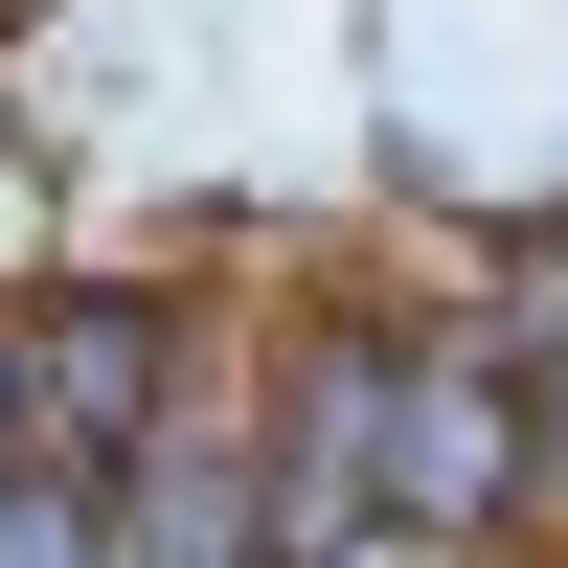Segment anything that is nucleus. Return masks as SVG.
<instances>
[{
    "label": "nucleus",
    "mask_w": 568,
    "mask_h": 568,
    "mask_svg": "<svg viewBox=\"0 0 568 568\" xmlns=\"http://www.w3.org/2000/svg\"><path fill=\"white\" fill-rule=\"evenodd\" d=\"M387 318H296V364H273V433H251V524L273 568H364L387 546Z\"/></svg>",
    "instance_id": "obj_1"
},
{
    "label": "nucleus",
    "mask_w": 568,
    "mask_h": 568,
    "mask_svg": "<svg viewBox=\"0 0 568 568\" xmlns=\"http://www.w3.org/2000/svg\"><path fill=\"white\" fill-rule=\"evenodd\" d=\"M0 364H23V455H45V478H136V455L182 433V318L136 296V273L23 296V318H0Z\"/></svg>",
    "instance_id": "obj_2"
},
{
    "label": "nucleus",
    "mask_w": 568,
    "mask_h": 568,
    "mask_svg": "<svg viewBox=\"0 0 568 568\" xmlns=\"http://www.w3.org/2000/svg\"><path fill=\"white\" fill-rule=\"evenodd\" d=\"M546 500V387L524 342H409L387 364V546H478Z\"/></svg>",
    "instance_id": "obj_3"
},
{
    "label": "nucleus",
    "mask_w": 568,
    "mask_h": 568,
    "mask_svg": "<svg viewBox=\"0 0 568 568\" xmlns=\"http://www.w3.org/2000/svg\"><path fill=\"white\" fill-rule=\"evenodd\" d=\"M114 568H273V524H251V409H227V387H182V433L114 478Z\"/></svg>",
    "instance_id": "obj_4"
},
{
    "label": "nucleus",
    "mask_w": 568,
    "mask_h": 568,
    "mask_svg": "<svg viewBox=\"0 0 568 568\" xmlns=\"http://www.w3.org/2000/svg\"><path fill=\"white\" fill-rule=\"evenodd\" d=\"M0 568H114V478H0Z\"/></svg>",
    "instance_id": "obj_5"
}]
</instances>
